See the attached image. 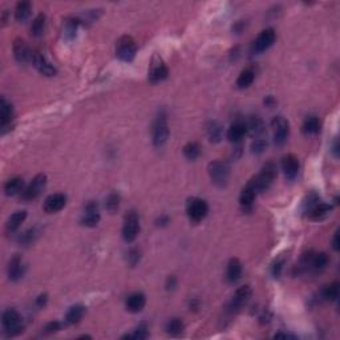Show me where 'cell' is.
Returning a JSON list of instances; mask_svg holds the SVG:
<instances>
[{
	"mask_svg": "<svg viewBox=\"0 0 340 340\" xmlns=\"http://www.w3.org/2000/svg\"><path fill=\"white\" fill-rule=\"evenodd\" d=\"M79 23H80V21L77 20V19H72V17H69V19L65 20L64 35L68 40H72L73 37L76 36L77 28H79Z\"/></svg>",
	"mask_w": 340,
	"mask_h": 340,
	"instance_id": "cell-36",
	"label": "cell"
},
{
	"mask_svg": "<svg viewBox=\"0 0 340 340\" xmlns=\"http://www.w3.org/2000/svg\"><path fill=\"white\" fill-rule=\"evenodd\" d=\"M278 338H283V339H288V338H292V339H295V336L290 335V334H276L275 339H278Z\"/></svg>",
	"mask_w": 340,
	"mask_h": 340,
	"instance_id": "cell-47",
	"label": "cell"
},
{
	"mask_svg": "<svg viewBox=\"0 0 340 340\" xmlns=\"http://www.w3.org/2000/svg\"><path fill=\"white\" fill-rule=\"evenodd\" d=\"M255 195H256V191H255L254 186L251 185V182L249 181L246 186L243 187V190L241 191V195H239V203L243 209H249L251 207L253 202H254Z\"/></svg>",
	"mask_w": 340,
	"mask_h": 340,
	"instance_id": "cell-24",
	"label": "cell"
},
{
	"mask_svg": "<svg viewBox=\"0 0 340 340\" xmlns=\"http://www.w3.org/2000/svg\"><path fill=\"white\" fill-rule=\"evenodd\" d=\"M25 271V266L23 263V258L20 255H15L11 258L8 263V278L13 282L21 279L23 275H24Z\"/></svg>",
	"mask_w": 340,
	"mask_h": 340,
	"instance_id": "cell-19",
	"label": "cell"
},
{
	"mask_svg": "<svg viewBox=\"0 0 340 340\" xmlns=\"http://www.w3.org/2000/svg\"><path fill=\"white\" fill-rule=\"evenodd\" d=\"M61 328V324L59 322H49L47 326L44 327L45 332L47 334H52V332H57Z\"/></svg>",
	"mask_w": 340,
	"mask_h": 340,
	"instance_id": "cell-43",
	"label": "cell"
},
{
	"mask_svg": "<svg viewBox=\"0 0 340 340\" xmlns=\"http://www.w3.org/2000/svg\"><path fill=\"white\" fill-rule=\"evenodd\" d=\"M339 296V283L334 282V283L326 286L323 290V298L327 300H336Z\"/></svg>",
	"mask_w": 340,
	"mask_h": 340,
	"instance_id": "cell-40",
	"label": "cell"
},
{
	"mask_svg": "<svg viewBox=\"0 0 340 340\" xmlns=\"http://www.w3.org/2000/svg\"><path fill=\"white\" fill-rule=\"evenodd\" d=\"M168 67L160 56H154L149 69V81L152 84H158L168 77Z\"/></svg>",
	"mask_w": 340,
	"mask_h": 340,
	"instance_id": "cell-11",
	"label": "cell"
},
{
	"mask_svg": "<svg viewBox=\"0 0 340 340\" xmlns=\"http://www.w3.org/2000/svg\"><path fill=\"white\" fill-rule=\"evenodd\" d=\"M183 330H185V324H183L182 320L178 319V318L170 319L169 322L166 323V332H168L170 336L181 335Z\"/></svg>",
	"mask_w": 340,
	"mask_h": 340,
	"instance_id": "cell-35",
	"label": "cell"
},
{
	"mask_svg": "<svg viewBox=\"0 0 340 340\" xmlns=\"http://www.w3.org/2000/svg\"><path fill=\"white\" fill-rule=\"evenodd\" d=\"M120 202H121V197L117 193H110L105 199L106 210L110 211V213H114L120 207Z\"/></svg>",
	"mask_w": 340,
	"mask_h": 340,
	"instance_id": "cell-39",
	"label": "cell"
},
{
	"mask_svg": "<svg viewBox=\"0 0 340 340\" xmlns=\"http://www.w3.org/2000/svg\"><path fill=\"white\" fill-rule=\"evenodd\" d=\"M255 79V72L253 68H246L243 69L242 72L239 73L238 79H237V86L239 89H245V88H249L253 81Z\"/></svg>",
	"mask_w": 340,
	"mask_h": 340,
	"instance_id": "cell-29",
	"label": "cell"
},
{
	"mask_svg": "<svg viewBox=\"0 0 340 340\" xmlns=\"http://www.w3.org/2000/svg\"><path fill=\"white\" fill-rule=\"evenodd\" d=\"M186 213L187 217L190 218V221H193V222H201L206 217L207 213H209V205H207L205 199L193 197V198L187 199Z\"/></svg>",
	"mask_w": 340,
	"mask_h": 340,
	"instance_id": "cell-5",
	"label": "cell"
},
{
	"mask_svg": "<svg viewBox=\"0 0 340 340\" xmlns=\"http://www.w3.org/2000/svg\"><path fill=\"white\" fill-rule=\"evenodd\" d=\"M332 247L334 250L339 251V233H335L334 235V239H332Z\"/></svg>",
	"mask_w": 340,
	"mask_h": 340,
	"instance_id": "cell-45",
	"label": "cell"
},
{
	"mask_svg": "<svg viewBox=\"0 0 340 340\" xmlns=\"http://www.w3.org/2000/svg\"><path fill=\"white\" fill-rule=\"evenodd\" d=\"M129 262L132 266H134V264L137 263L138 260H140V251L137 250V249H133V250L129 251Z\"/></svg>",
	"mask_w": 340,
	"mask_h": 340,
	"instance_id": "cell-44",
	"label": "cell"
},
{
	"mask_svg": "<svg viewBox=\"0 0 340 340\" xmlns=\"http://www.w3.org/2000/svg\"><path fill=\"white\" fill-rule=\"evenodd\" d=\"M276 177V166L272 162H268L262 168L260 173L255 175L254 178L250 179L251 185L254 186L256 193H262V191L267 190L268 187L271 186L274 179Z\"/></svg>",
	"mask_w": 340,
	"mask_h": 340,
	"instance_id": "cell-1",
	"label": "cell"
},
{
	"mask_svg": "<svg viewBox=\"0 0 340 340\" xmlns=\"http://www.w3.org/2000/svg\"><path fill=\"white\" fill-rule=\"evenodd\" d=\"M251 298V288L250 286H242L239 287L235 294L233 295L230 300V304H229V308L231 311H239L241 308L245 306V304L249 302V299Z\"/></svg>",
	"mask_w": 340,
	"mask_h": 340,
	"instance_id": "cell-14",
	"label": "cell"
},
{
	"mask_svg": "<svg viewBox=\"0 0 340 340\" xmlns=\"http://www.w3.org/2000/svg\"><path fill=\"white\" fill-rule=\"evenodd\" d=\"M264 104H266V105H268V106H271L272 104H274V98H272L271 96H268L267 100H264Z\"/></svg>",
	"mask_w": 340,
	"mask_h": 340,
	"instance_id": "cell-48",
	"label": "cell"
},
{
	"mask_svg": "<svg viewBox=\"0 0 340 340\" xmlns=\"http://www.w3.org/2000/svg\"><path fill=\"white\" fill-rule=\"evenodd\" d=\"M45 185H47V175L45 174H37L31 182L24 187V190L21 191L20 198L25 202L36 199L41 194V191L44 190Z\"/></svg>",
	"mask_w": 340,
	"mask_h": 340,
	"instance_id": "cell-8",
	"label": "cell"
},
{
	"mask_svg": "<svg viewBox=\"0 0 340 340\" xmlns=\"http://www.w3.org/2000/svg\"><path fill=\"white\" fill-rule=\"evenodd\" d=\"M299 166V160L294 154H287L282 158V169H283L286 178L290 179V181L298 177Z\"/></svg>",
	"mask_w": 340,
	"mask_h": 340,
	"instance_id": "cell-15",
	"label": "cell"
},
{
	"mask_svg": "<svg viewBox=\"0 0 340 340\" xmlns=\"http://www.w3.org/2000/svg\"><path fill=\"white\" fill-rule=\"evenodd\" d=\"M32 64H33V67H35V68H36L41 75H44V76L52 77L57 73L56 68H55V67H53V65L51 64V63H49V61L39 52L33 53Z\"/></svg>",
	"mask_w": 340,
	"mask_h": 340,
	"instance_id": "cell-16",
	"label": "cell"
},
{
	"mask_svg": "<svg viewBox=\"0 0 340 340\" xmlns=\"http://www.w3.org/2000/svg\"><path fill=\"white\" fill-rule=\"evenodd\" d=\"M25 218H27V211L21 210L13 213L8 218L7 223H5V230H7V233H9V234L15 233L21 226V223L24 222Z\"/></svg>",
	"mask_w": 340,
	"mask_h": 340,
	"instance_id": "cell-25",
	"label": "cell"
},
{
	"mask_svg": "<svg viewBox=\"0 0 340 340\" xmlns=\"http://www.w3.org/2000/svg\"><path fill=\"white\" fill-rule=\"evenodd\" d=\"M13 118V106L11 102H8L4 97L0 101V125H1V132L4 133L5 129L11 125V121Z\"/></svg>",
	"mask_w": 340,
	"mask_h": 340,
	"instance_id": "cell-20",
	"label": "cell"
},
{
	"mask_svg": "<svg viewBox=\"0 0 340 340\" xmlns=\"http://www.w3.org/2000/svg\"><path fill=\"white\" fill-rule=\"evenodd\" d=\"M45 303H47V295H40L39 298L36 299V304L39 306V307H44Z\"/></svg>",
	"mask_w": 340,
	"mask_h": 340,
	"instance_id": "cell-46",
	"label": "cell"
},
{
	"mask_svg": "<svg viewBox=\"0 0 340 340\" xmlns=\"http://www.w3.org/2000/svg\"><path fill=\"white\" fill-rule=\"evenodd\" d=\"M338 141H335V145H334V152H335V156H338Z\"/></svg>",
	"mask_w": 340,
	"mask_h": 340,
	"instance_id": "cell-49",
	"label": "cell"
},
{
	"mask_svg": "<svg viewBox=\"0 0 340 340\" xmlns=\"http://www.w3.org/2000/svg\"><path fill=\"white\" fill-rule=\"evenodd\" d=\"M23 190H24V181H23V178H20V177H15V178L8 179V181L4 183V193L5 195H8V197L21 194V191Z\"/></svg>",
	"mask_w": 340,
	"mask_h": 340,
	"instance_id": "cell-26",
	"label": "cell"
},
{
	"mask_svg": "<svg viewBox=\"0 0 340 340\" xmlns=\"http://www.w3.org/2000/svg\"><path fill=\"white\" fill-rule=\"evenodd\" d=\"M45 24H47V16H45L44 13H39L33 19L32 24H31V33H32V36L40 37L45 31Z\"/></svg>",
	"mask_w": 340,
	"mask_h": 340,
	"instance_id": "cell-31",
	"label": "cell"
},
{
	"mask_svg": "<svg viewBox=\"0 0 340 340\" xmlns=\"http://www.w3.org/2000/svg\"><path fill=\"white\" fill-rule=\"evenodd\" d=\"M149 336V332H148V327L145 324H141L138 326L136 330H134L132 334H128V335L122 336V339H136V340H142L146 339Z\"/></svg>",
	"mask_w": 340,
	"mask_h": 340,
	"instance_id": "cell-38",
	"label": "cell"
},
{
	"mask_svg": "<svg viewBox=\"0 0 340 340\" xmlns=\"http://www.w3.org/2000/svg\"><path fill=\"white\" fill-rule=\"evenodd\" d=\"M209 175H210L211 182L219 187L227 185L229 177H230V168L226 162L223 161H213L209 164Z\"/></svg>",
	"mask_w": 340,
	"mask_h": 340,
	"instance_id": "cell-4",
	"label": "cell"
},
{
	"mask_svg": "<svg viewBox=\"0 0 340 340\" xmlns=\"http://www.w3.org/2000/svg\"><path fill=\"white\" fill-rule=\"evenodd\" d=\"M146 304V298L142 292H133L130 294L128 298H126L125 307L129 312H133V314H137V312H141L144 310Z\"/></svg>",
	"mask_w": 340,
	"mask_h": 340,
	"instance_id": "cell-21",
	"label": "cell"
},
{
	"mask_svg": "<svg viewBox=\"0 0 340 340\" xmlns=\"http://www.w3.org/2000/svg\"><path fill=\"white\" fill-rule=\"evenodd\" d=\"M35 230H28L25 231L24 234L20 235V238H19V241H20V243H23V245H29L31 242H33V239H35Z\"/></svg>",
	"mask_w": 340,
	"mask_h": 340,
	"instance_id": "cell-42",
	"label": "cell"
},
{
	"mask_svg": "<svg viewBox=\"0 0 340 340\" xmlns=\"http://www.w3.org/2000/svg\"><path fill=\"white\" fill-rule=\"evenodd\" d=\"M272 130H274V141L276 145H283L287 141L288 134H290V124L282 116L274 117L271 122Z\"/></svg>",
	"mask_w": 340,
	"mask_h": 340,
	"instance_id": "cell-10",
	"label": "cell"
},
{
	"mask_svg": "<svg viewBox=\"0 0 340 340\" xmlns=\"http://www.w3.org/2000/svg\"><path fill=\"white\" fill-rule=\"evenodd\" d=\"M199 153H201V148L197 142H189L183 146V156L190 161H194L195 158L199 156Z\"/></svg>",
	"mask_w": 340,
	"mask_h": 340,
	"instance_id": "cell-37",
	"label": "cell"
},
{
	"mask_svg": "<svg viewBox=\"0 0 340 340\" xmlns=\"http://www.w3.org/2000/svg\"><path fill=\"white\" fill-rule=\"evenodd\" d=\"M1 323L4 327L5 335L7 336H16L23 332L24 327L21 324L20 314L13 310V308H8L3 312V318H1Z\"/></svg>",
	"mask_w": 340,
	"mask_h": 340,
	"instance_id": "cell-3",
	"label": "cell"
},
{
	"mask_svg": "<svg viewBox=\"0 0 340 340\" xmlns=\"http://www.w3.org/2000/svg\"><path fill=\"white\" fill-rule=\"evenodd\" d=\"M67 205V197L63 193H55V194L48 195L44 201V210L47 213H57L61 209H64Z\"/></svg>",
	"mask_w": 340,
	"mask_h": 340,
	"instance_id": "cell-17",
	"label": "cell"
},
{
	"mask_svg": "<svg viewBox=\"0 0 340 340\" xmlns=\"http://www.w3.org/2000/svg\"><path fill=\"white\" fill-rule=\"evenodd\" d=\"M302 130H303V133L307 134V136L319 133L320 132L319 118L315 117V116H310V117L306 118L303 122V126H302Z\"/></svg>",
	"mask_w": 340,
	"mask_h": 340,
	"instance_id": "cell-32",
	"label": "cell"
},
{
	"mask_svg": "<svg viewBox=\"0 0 340 340\" xmlns=\"http://www.w3.org/2000/svg\"><path fill=\"white\" fill-rule=\"evenodd\" d=\"M266 146H267V144L263 138H255V141H253V144H251V152L255 154H260L266 149Z\"/></svg>",
	"mask_w": 340,
	"mask_h": 340,
	"instance_id": "cell-41",
	"label": "cell"
},
{
	"mask_svg": "<svg viewBox=\"0 0 340 340\" xmlns=\"http://www.w3.org/2000/svg\"><path fill=\"white\" fill-rule=\"evenodd\" d=\"M245 124H246L247 132H249L251 136H255V137L263 134L264 130H266L264 129V124L263 121H262V118H259L258 116H251Z\"/></svg>",
	"mask_w": 340,
	"mask_h": 340,
	"instance_id": "cell-27",
	"label": "cell"
},
{
	"mask_svg": "<svg viewBox=\"0 0 340 340\" xmlns=\"http://www.w3.org/2000/svg\"><path fill=\"white\" fill-rule=\"evenodd\" d=\"M328 256L326 253L304 255L300 262V267L306 271H322L327 267Z\"/></svg>",
	"mask_w": 340,
	"mask_h": 340,
	"instance_id": "cell-9",
	"label": "cell"
},
{
	"mask_svg": "<svg viewBox=\"0 0 340 340\" xmlns=\"http://www.w3.org/2000/svg\"><path fill=\"white\" fill-rule=\"evenodd\" d=\"M137 52V45L132 36H122L116 44V55L120 60L129 63L134 59Z\"/></svg>",
	"mask_w": 340,
	"mask_h": 340,
	"instance_id": "cell-6",
	"label": "cell"
},
{
	"mask_svg": "<svg viewBox=\"0 0 340 340\" xmlns=\"http://www.w3.org/2000/svg\"><path fill=\"white\" fill-rule=\"evenodd\" d=\"M140 233V217L134 210L129 211L124 218L122 225V238L125 242H133Z\"/></svg>",
	"mask_w": 340,
	"mask_h": 340,
	"instance_id": "cell-7",
	"label": "cell"
},
{
	"mask_svg": "<svg viewBox=\"0 0 340 340\" xmlns=\"http://www.w3.org/2000/svg\"><path fill=\"white\" fill-rule=\"evenodd\" d=\"M207 137L211 142H219L223 136V128L218 121H210L206 126Z\"/></svg>",
	"mask_w": 340,
	"mask_h": 340,
	"instance_id": "cell-30",
	"label": "cell"
},
{
	"mask_svg": "<svg viewBox=\"0 0 340 340\" xmlns=\"http://www.w3.org/2000/svg\"><path fill=\"white\" fill-rule=\"evenodd\" d=\"M98 221H100V211H98V205L94 201H89L85 205L84 214L81 218V225L86 227H94L97 226Z\"/></svg>",
	"mask_w": 340,
	"mask_h": 340,
	"instance_id": "cell-13",
	"label": "cell"
},
{
	"mask_svg": "<svg viewBox=\"0 0 340 340\" xmlns=\"http://www.w3.org/2000/svg\"><path fill=\"white\" fill-rule=\"evenodd\" d=\"M84 314H85L84 306H83V304H75V306H72V307L69 308L68 311H67L65 320H67V323H69V324H76L83 319Z\"/></svg>",
	"mask_w": 340,
	"mask_h": 340,
	"instance_id": "cell-28",
	"label": "cell"
},
{
	"mask_svg": "<svg viewBox=\"0 0 340 340\" xmlns=\"http://www.w3.org/2000/svg\"><path fill=\"white\" fill-rule=\"evenodd\" d=\"M242 275V263L238 258H231L226 267V280L229 283H234Z\"/></svg>",
	"mask_w": 340,
	"mask_h": 340,
	"instance_id": "cell-22",
	"label": "cell"
},
{
	"mask_svg": "<svg viewBox=\"0 0 340 340\" xmlns=\"http://www.w3.org/2000/svg\"><path fill=\"white\" fill-rule=\"evenodd\" d=\"M31 3L29 1H19L15 8V17L19 23H24L31 15Z\"/></svg>",
	"mask_w": 340,
	"mask_h": 340,
	"instance_id": "cell-33",
	"label": "cell"
},
{
	"mask_svg": "<svg viewBox=\"0 0 340 340\" xmlns=\"http://www.w3.org/2000/svg\"><path fill=\"white\" fill-rule=\"evenodd\" d=\"M331 205H327V203H316L315 206L307 213L311 219H322L331 211Z\"/></svg>",
	"mask_w": 340,
	"mask_h": 340,
	"instance_id": "cell-34",
	"label": "cell"
},
{
	"mask_svg": "<svg viewBox=\"0 0 340 340\" xmlns=\"http://www.w3.org/2000/svg\"><path fill=\"white\" fill-rule=\"evenodd\" d=\"M275 31L272 28L263 29L262 32L258 35V37L255 39L254 44H253V51L255 53H262L264 51H267L275 41Z\"/></svg>",
	"mask_w": 340,
	"mask_h": 340,
	"instance_id": "cell-12",
	"label": "cell"
},
{
	"mask_svg": "<svg viewBox=\"0 0 340 340\" xmlns=\"http://www.w3.org/2000/svg\"><path fill=\"white\" fill-rule=\"evenodd\" d=\"M247 133L246 124L242 121H237L234 124H231L229 130H227V138L231 142H239L245 137V134Z\"/></svg>",
	"mask_w": 340,
	"mask_h": 340,
	"instance_id": "cell-23",
	"label": "cell"
},
{
	"mask_svg": "<svg viewBox=\"0 0 340 340\" xmlns=\"http://www.w3.org/2000/svg\"><path fill=\"white\" fill-rule=\"evenodd\" d=\"M13 55H15V59L19 63H23V64L32 60L33 56V53L31 52L27 43L24 40H21V39H16L13 41Z\"/></svg>",
	"mask_w": 340,
	"mask_h": 340,
	"instance_id": "cell-18",
	"label": "cell"
},
{
	"mask_svg": "<svg viewBox=\"0 0 340 340\" xmlns=\"http://www.w3.org/2000/svg\"><path fill=\"white\" fill-rule=\"evenodd\" d=\"M169 137V124L165 113H160L157 117L154 118L153 125H152V140L153 145L157 148H161L166 144Z\"/></svg>",
	"mask_w": 340,
	"mask_h": 340,
	"instance_id": "cell-2",
	"label": "cell"
}]
</instances>
